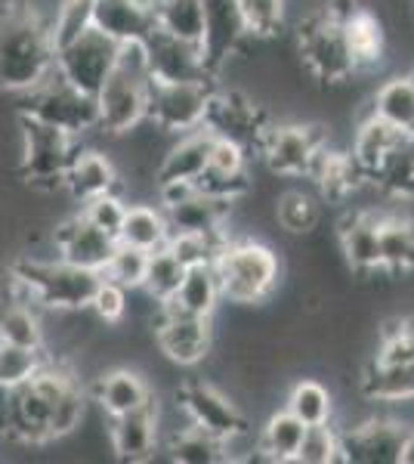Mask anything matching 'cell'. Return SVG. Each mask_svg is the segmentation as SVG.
<instances>
[{"label": "cell", "instance_id": "6da1fadb", "mask_svg": "<svg viewBox=\"0 0 414 464\" xmlns=\"http://www.w3.org/2000/svg\"><path fill=\"white\" fill-rule=\"evenodd\" d=\"M56 72V41L50 19L34 4L0 6V90L22 96Z\"/></svg>", "mask_w": 414, "mask_h": 464}, {"label": "cell", "instance_id": "7a4b0ae2", "mask_svg": "<svg viewBox=\"0 0 414 464\" xmlns=\"http://www.w3.org/2000/svg\"><path fill=\"white\" fill-rule=\"evenodd\" d=\"M223 304L263 306L275 297L282 282V260L273 245L254 236H226L214 257Z\"/></svg>", "mask_w": 414, "mask_h": 464}, {"label": "cell", "instance_id": "3957f363", "mask_svg": "<svg viewBox=\"0 0 414 464\" xmlns=\"http://www.w3.org/2000/svg\"><path fill=\"white\" fill-rule=\"evenodd\" d=\"M102 273L65 264L59 257H19L10 264V285L37 310L47 313H74L87 310L93 291L100 288Z\"/></svg>", "mask_w": 414, "mask_h": 464}, {"label": "cell", "instance_id": "277c9868", "mask_svg": "<svg viewBox=\"0 0 414 464\" xmlns=\"http://www.w3.org/2000/svg\"><path fill=\"white\" fill-rule=\"evenodd\" d=\"M149 69H146V47L142 44H121L115 72L96 93L100 106V127L96 133L111 140H121L130 130L142 127L149 115Z\"/></svg>", "mask_w": 414, "mask_h": 464}, {"label": "cell", "instance_id": "5b68a950", "mask_svg": "<svg viewBox=\"0 0 414 464\" xmlns=\"http://www.w3.org/2000/svg\"><path fill=\"white\" fill-rule=\"evenodd\" d=\"M331 143V130L325 121L315 118H284L275 121L269 118L260 130L257 149L260 159L269 168V174L284 177V179H303L310 177L319 152Z\"/></svg>", "mask_w": 414, "mask_h": 464}, {"label": "cell", "instance_id": "8992f818", "mask_svg": "<svg viewBox=\"0 0 414 464\" xmlns=\"http://www.w3.org/2000/svg\"><path fill=\"white\" fill-rule=\"evenodd\" d=\"M78 149H81V140L72 137V133L19 115L16 174L22 177V183H28L32 189L43 192V196L63 189L65 170H69L72 159L78 155Z\"/></svg>", "mask_w": 414, "mask_h": 464}, {"label": "cell", "instance_id": "52a82bcc", "mask_svg": "<svg viewBox=\"0 0 414 464\" xmlns=\"http://www.w3.org/2000/svg\"><path fill=\"white\" fill-rule=\"evenodd\" d=\"M19 115L34 118V121L56 127V130H65L78 140H84L87 133H93L96 127H100L96 96L72 87L69 81H63L56 72H53L43 84L22 93Z\"/></svg>", "mask_w": 414, "mask_h": 464}, {"label": "cell", "instance_id": "ba28073f", "mask_svg": "<svg viewBox=\"0 0 414 464\" xmlns=\"http://www.w3.org/2000/svg\"><path fill=\"white\" fill-rule=\"evenodd\" d=\"M297 56L319 84L341 87L346 81H356V63H352L343 25L322 16L319 10H310L297 25Z\"/></svg>", "mask_w": 414, "mask_h": 464}, {"label": "cell", "instance_id": "9c48e42d", "mask_svg": "<svg viewBox=\"0 0 414 464\" xmlns=\"http://www.w3.org/2000/svg\"><path fill=\"white\" fill-rule=\"evenodd\" d=\"M118 53H121V44L90 25L81 34L56 44V74L72 87L96 96L115 72Z\"/></svg>", "mask_w": 414, "mask_h": 464}, {"label": "cell", "instance_id": "30bf717a", "mask_svg": "<svg viewBox=\"0 0 414 464\" xmlns=\"http://www.w3.org/2000/svg\"><path fill=\"white\" fill-rule=\"evenodd\" d=\"M149 322H152L158 353L173 365L192 369L214 353V316H192L170 304H161Z\"/></svg>", "mask_w": 414, "mask_h": 464}, {"label": "cell", "instance_id": "8fae6325", "mask_svg": "<svg viewBox=\"0 0 414 464\" xmlns=\"http://www.w3.org/2000/svg\"><path fill=\"white\" fill-rule=\"evenodd\" d=\"M210 93H214V84H198V81H179V84H155L152 81L146 121L168 137L198 130L205 127Z\"/></svg>", "mask_w": 414, "mask_h": 464}, {"label": "cell", "instance_id": "7c38bea8", "mask_svg": "<svg viewBox=\"0 0 414 464\" xmlns=\"http://www.w3.org/2000/svg\"><path fill=\"white\" fill-rule=\"evenodd\" d=\"M409 421L387 415H368L337 428L341 461L346 464H399V452L409 437Z\"/></svg>", "mask_w": 414, "mask_h": 464}, {"label": "cell", "instance_id": "4fadbf2b", "mask_svg": "<svg viewBox=\"0 0 414 464\" xmlns=\"http://www.w3.org/2000/svg\"><path fill=\"white\" fill-rule=\"evenodd\" d=\"M177 409L183 411V418L189 424H198L217 437L229 440H242L247 433V418L242 406L232 400L229 393L220 387L207 384V381H186L177 391Z\"/></svg>", "mask_w": 414, "mask_h": 464}, {"label": "cell", "instance_id": "5bb4252c", "mask_svg": "<svg viewBox=\"0 0 414 464\" xmlns=\"http://www.w3.org/2000/svg\"><path fill=\"white\" fill-rule=\"evenodd\" d=\"M146 69L155 84H179V81H198V84H217L205 47L192 41H179L164 32L146 37Z\"/></svg>", "mask_w": 414, "mask_h": 464}, {"label": "cell", "instance_id": "9a60e30c", "mask_svg": "<svg viewBox=\"0 0 414 464\" xmlns=\"http://www.w3.org/2000/svg\"><path fill=\"white\" fill-rule=\"evenodd\" d=\"M269 121V115L263 111L260 102H254L245 90H217L210 93V106L205 127L214 137L236 140L245 149L257 146L263 124Z\"/></svg>", "mask_w": 414, "mask_h": 464}, {"label": "cell", "instance_id": "2e32d148", "mask_svg": "<svg viewBox=\"0 0 414 464\" xmlns=\"http://www.w3.org/2000/svg\"><path fill=\"white\" fill-rule=\"evenodd\" d=\"M115 245H118L115 236L96 229L81 211L59 220L56 227L50 229L53 257L65 260V264H74V266H84V269H96V273H102L105 260L111 257Z\"/></svg>", "mask_w": 414, "mask_h": 464}, {"label": "cell", "instance_id": "e0dca14e", "mask_svg": "<svg viewBox=\"0 0 414 464\" xmlns=\"http://www.w3.org/2000/svg\"><path fill=\"white\" fill-rule=\"evenodd\" d=\"M337 242L346 266L362 279L380 273V211L359 208L337 223Z\"/></svg>", "mask_w": 414, "mask_h": 464}, {"label": "cell", "instance_id": "ac0fdd59", "mask_svg": "<svg viewBox=\"0 0 414 464\" xmlns=\"http://www.w3.org/2000/svg\"><path fill=\"white\" fill-rule=\"evenodd\" d=\"M201 6H205V44L201 47L214 74H220L223 65L232 56L245 53L251 41L245 34L238 0H201Z\"/></svg>", "mask_w": 414, "mask_h": 464}, {"label": "cell", "instance_id": "d6986e66", "mask_svg": "<svg viewBox=\"0 0 414 464\" xmlns=\"http://www.w3.org/2000/svg\"><path fill=\"white\" fill-rule=\"evenodd\" d=\"M158 430H161V415H158L155 400L133 411H124V415L111 418V428H109L111 452H115V459L130 464L155 459Z\"/></svg>", "mask_w": 414, "mask_h": 464}, {"label": "cell", "instance_id": "ffe728a7", "mask_svg": "<svg viewBox=\"0 0 414 464\" xmlns=\"http://www.w3.org/2000/svg\"><path fill=\"white\" fill-rule=\"evenodd\" d=\"M90 25L118 44H146V37L155 32L149 0H93Z\"/></svg>", "mask_w": 414, "mask_h": 464}, {"label": "cell", "instance_id": "44dd1931", "mask_svg": "<svg viewBox=\"0 0 414 464\" xmlns=\"http://www.w3.org/2000/svg\"><path fill=\"white\" fill-rule=\"evenodd\" d=\"M411 140L402 130H396L393 124H387L383 118L374 115L371 109H365V115L352 124V146L350 155L356 159L359 168L365 170L368 179L378 177V170L390 161V155H396L402 146H409Z\"/></svg>", "mask_w": 414, "mask_h": 464}, {"label": "cell", "instance_id": "7402d4cb", "mask_svg": "<svg viewBox=\"0 0 414 464\" xmlns=\"http://www.w3.org/2000/svg\"><path fill=\"white\" fill-rule=\"evenodd\" d=\"M236 201H226L195 189L186 198L164 205L170 232H201V236H226Z\"/></svg>", "mask_w": 414, "mask_h": 464}, {"label": "cell", "instance_id": "603a6c76", "mask_svg": "<svg viewBox=\"0 0 414 464\" xmlns=\"http://www.w3.org/2000/svg\"><path fill=\"white\" fill-rule=\"evenodd\" d=\"M63 189L69 192V198L84 205V201L102 196V192H121V170L100 149L81 146L69 164V170H65Z\"/></svg>", "mask_w": 414, "mask_h": 464}, {"label": "cell", "instance_id": "cb8c5ba5", "mask_svg": "<svg viewBox=\"0 0 414 464\" xmlns=\"http://www.w3.org/2000/svg\"><path fill=\"white\" fill-rule=\"evenodd\" d=\"M310 179L319 189V198L331 201V205H343L346 198H352L368 183L365 170L356 164L350 149H331V143L319 152V159H315L310 170Z\"/></svg>", "mask_w": 414, "mask_h": 464}, {"label": "cell", "instance_id": "d4e9b609", "mask_svg": "<svg viewBox=\"0 0 414 464\" xmlns=\"http://www.w3.org/2000/svg\"><path fill=\"white\" fill-rule=\"evenodd\" d=\"M90 396L109 418H118L124 411H133L146 402L155 400V391L149 387V381L140 375L137 369H127V365H115V369H105L100 378H93Z\"/></svg>", "mask_w": 414, "mask_h": 464}, {"label": "cell", "instance_id": "484cf974", "mask_svg": "<svg viewBox=\"0 0 414 464\" xmlns=\"http://www.w3.org/2000/svg\"><path fill=\"white\" fill-rule=\"evenodd\" d=\"M210 143H214V133L207 127L173 137V143L158 159L155 183H170V179H189V183H195L207 168Z\"/></svg>", "mask_w": 414, "mask_h": 464}, {"label": "cell", "instance_id": "4316f807", "mask_svg": "<svg viewBox=\"0 0 414 464\" xmlns=\"http://www.w3.org/2000/svg\"><path fill=\"white\" fill-rule=\"evenodd\" d=\"M380 273L387 279L414 276V214L380 211Z\"/></svg>", "mask_w": 414, "mask_h": 464}, {"label": "cell", "instance_id": "83f0119b", "mask_svg": "<svg viewBox=\"0 0 414 464\" xmlns=\"http://www.w3.org/2000/svg\"><path fill=\"white\" fill-rule=\"evenodd\" d=\"M359 391L368 402H414V362H378L368 359L359 372Z\"/></svg>", "mask_w": 414, "mask_h": 464}, {"label": "cell", "instance_id": "f1b7e54d", "mask_svg": "<svg viewBox=\"0 0 414 464\" xmlns=\"http://www.w3.org/2000/svg\"><path fill=\"white\" fill-rule=\"evenodd\" d=\"M343 34L346 44H350L352 63H356V78L378 72L383 65V56H387V32H383V22L374 16L371 6H362L356 16L346 19Z\"/></svg>", "mask_w": 414, "mask_h": 464}, {"label": "cell", "instance_id": "f546056e", "mask_svg": "<svg viewBox=\"0 0 414 464\" xmlns=\"http://www.w3.org/2000/svg\"><path fill=\"white\" fill-rule=\"evenodd\" d=\"M368 109L414 140V69L396 72L387 81H380V87L368 100Z\"/></svg>", "mask_w": 414, "mask_h": 464}, {"label": "cell", "instance_id": "4dcf8cb0", "mask_svg": "<svg viewBox=\"0 0 414 464\" xmlns=\"http://www.w3.org/2000/svg\"><path fill=\"white\" fill-rule=\"evenodd\" d=\"M164 452L177 464H220L232 459V443L198 424L186 421L183 428H173L164 440Z\"/></svg>", "mask_w": 414, "mask_h": 464}, {"label": "cell", "instance_id": "1f68e13d", "mask_svg": "<svg viewBox=\"0 0 414 464\" xmlns=\"http://www.w3.org/2000/svg\"><path fill=\"white\" fill-rule=\"evenodd\" d=\"M168 238H170V227L161 205H152V201H127V214L121 229H118V242L152 254L158 248H164Z\"/></svg>", "mask_w": 414, "mask_h": 464}, {"label": "cell", "instance_id": "d6a6232c", "mask_svg": "<svg viewBox=\"0 0 414 464\" xmlns=\"http://www.w3.org/2000/svg\"><path fill=\"white\" fill-rule=\"evenodd\" d=\"M273 220L278 232L291 238H306L322 223V198L306 189H278L273 198Z\"/></svg>", "mask_w": 414, "mask_h": 464}, {"label": "cell", "instance_id": "836d02e7", "mask_svg": "<svg viewBox=\"0 0 414 464\" xmlns=\"http://www.w3.org/2000/svg\"><path fill=\"white\" fill-rule=\"evenodd\" d=\"M306 424L300 418H294L288 409H278L266 418L263 424L257 446H254V459L260 461H275V464H288L297 459V449L303 443Z\"/></svg>", "mask_w": 414, "mask_h": 464}, {"label": "cell", "instance_id": "e575fe53", "mask_svg": "<svg viewBox=\"0 0 414 464\" xmlns=\"http://www.w3.org/2000/svg\"><path fill=\"white\" fill-rule=\"evenodd\" d=\"M170 306L192 316H217L223 304L220 295V282H217L214 264H198V266H186V276L179 282L177 295L168 301Z\"/></svg>", "mask_w": 414, "mask_h": 464}, {"label": "cell", "instance_id": "d590c367", "mask_svg": "<svg viewBox=\"0 0 414 464\" xmlns=\"http://www.w3.org/2000/svg\"><path fill=\"white\" fill-rule=\"evenodd\" d=\"M155 32H164L179 41L205 44V6L201 0H149Z\"/></svg>", "mask_w": 414, "mask_h": 464}, {"label": "cell", "instance_id": "8d00e7d4", "mask_svg": "<svg viewBox=\"0 0 414 464\" xmlns=\"http://www.w3.org/2000/svg\"><path fill=\"white\" fill-rule=\"evenodd\" d=\"M284 409H288L294 418H300L306 428H313V424H328V421H334V393H331L322 381L300 378L291 384Z\"/></svg>", "mask_w": 414, "mask_h": 464}, {"label": "cell", "instance_id": "74e56055", "mask_svg": "<svg viewBox=\"0 0 414 464\" xmlns=\"http://www.w3.org/2000/svg\"><path fill=\"white\" fill-rule=\"evenodd\" d=\"M87 402L90 393L78 384V372L65 381V387L59 391L56 402L50 411V440H65L74 430H81V424L87 421Z\"/></svg>", "mask_w": 414, "mask_h": 464}, {"label": "cell", "instance_id": "f35d334b", "mask_svg": "<svg viewBox=\"0 0 414 464\" xmlns=\"http://www.w3.org/2000/svg\"><path fill=\"white\" fill-rule=\"evenodd\" d=\"M47 359L50 356L41 347L0 341V391H16V387L28 384L47 365Z\"/></svg>", "mask_w": 414, "mask_h": 464}, {"label": "cell", "instance_id": "ab89813d", "mask_svg": "<svg viewBox=\"0 0 414 464\" xmlns=\"http://www.w3.org/2000/svg\"><path fill=\"white\" fill-rule=\"evenodd\" d=\"M247 41H275L288 22V0H238Z\"/></svg>", "mask_w": 414, "mask_h": 464}, {"label": "cell", "instance_id": "60d3db41", "mask_svg": "<svg viewBox=\"0 0 414 464\" xmlns=\"http://www.w3.org/2000/svg\"><path fill=\"white\" fill-rule=\"evenodd\" d=\"M183 276H186V266L179 264V260L168 251V245H164V248H158V251L149 254L146 279H142L140 291L152 297L155 304H168L170 297L177 295Z\"/></svg>", "mask_w": 414, "mask_h": 464}, {"label": "cell", "instance_id": "b9f144b4", "mask_svg": "<svg viewBox=\"0 0 414 464\" xmlns=\"http://www.w3.org/2000/svg\"><path fill=\"white\" fill-rule=\"evenodd\" d=\"M146 264H149V254L140 248H130V245H115L111 257L105 260L102 276L115 285H121L124 291H140L142 279H146Z\"/></svg>", "mask_w": 414, "mask_h": 464}, {"label": "cell", "instance_id": "7bdbcfd3", "mask_svg": "<svg viewBox=\"0 0 414 464\" xmlns=\"http://www.w3.org/2000/svg\"><path fill=\"white\" fill-rule=\"evenodd\" d=\"M229 236V232H226ZM226 236H201V232H170L168 251L179 260L183 266H198V264H214L217 251L226 242Z\"/></svg>", "mask_w": 414, "mask_h": 464}, {"label": "cell", "instance_id": "ee69618b", "mask_svg": "<svg viewBox=\"0 0 414 464\" xmlns=\"http://www.w3.org/2000/svg\"><path fill=\"white\" fill-rule=\"evenodd\" d=\"M297 464H334L341 461V443H337V424H313L303 433V443L297 449Z\"/></svg>", "mask_w": 414, "mask_h": 464}, {"label": "cell", "instance_id": "f6af8a7d", "mask_svg": "<svg viewBox=\"0 0 414 464\" xmlns=\"http://www.w3.org/2000/svg\"><path fill=\"white\" fill-rule=\"evenodd\" d=\"M87 310L93 313L100 325L118 328L127 319V313H130V291H124L121 285H115V282H109L102 276L100 288L93 291Z\"/></svg>", "mask_w": 414, "mask_h": 464}, {"label": "cell", "instance_id": "bcb514c9", "mask_svg": "<svg viewBox=\"0 0 414 464\" xmlns=\"http://www.w3.org/2000/svg\"><path fill=\"white\" fill-rule=\"evenodd\" d=\"M81 214H84L96 229H102L118 238V229H121L124 214H127V198H124V192H118V189L102 192V196L84 201V205H81Z\"/></svg>", "mask_w": 414, "mask_h": 464}, {"label": "cell", "instance_id": "7dc6e473", "mask_svg": "<svg viewBox=\"0 0 414 464\" xmlns=\"http://www.w3.org/2000/svg\"><path fill=\"white\" fill-rule=\"evenodd\" d=\"M205 170H210V174H220V177L251 174V164H247V149L242 143H236V140L214 137Z\"/></svg>", "mask_w": 414, "mask_h": 464}, {"label": "cell", "instance_id": "c3c4849f", "mask_svg": "<svg viewBox=\"0 0 414 464\" xmlns=\"http://www.w3.org/2000/svg\"><path fill=\"white\" fill-rule=\"evenodd\" d=\"M399 464H414V428H409V437H405L402 452H399Z\"/></svg>", "mask_w": 414, "mask_h": 464}]
</instances>
